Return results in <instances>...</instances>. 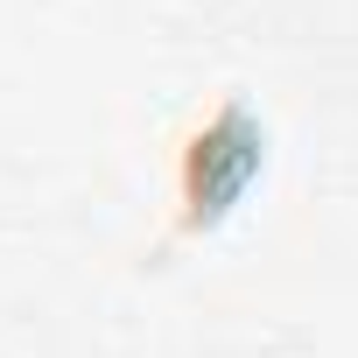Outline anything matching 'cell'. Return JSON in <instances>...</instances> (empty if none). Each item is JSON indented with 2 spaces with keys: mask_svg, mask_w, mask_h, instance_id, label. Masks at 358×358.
<instances>
[{
  "mask_svg": "<svg viewBox=\"0 0 358 358\" xmlns=\"http://www.w3.org/2000/svg\"><path fill=\"white\" fill-rule=\"evenodd\" d=\"M260 162H267L260 120H253L239 99H225V106L197 127V141L183 148V211H176V225H183V232L225 225V218L239 211V197L253 190Z\"/></svg>",
  "mask_w": 358,
  "mask_h": 358,
  "instance_id": "obj_1",
  "label": "cell"
}]
</instances>
